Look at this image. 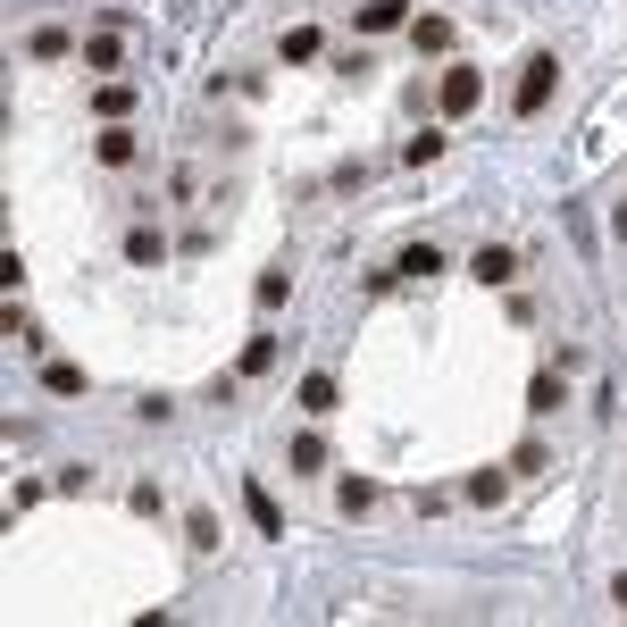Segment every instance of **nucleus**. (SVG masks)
Wrapping results in <instances>:
<instances>
[{"label":"nucleus","instance_id":"obj_12","mask_svg":"<svg viewBox=\"0 0 627 627\" xmlns=\"http://www.w3.org/2000/svg\"><path fill=\"white\" fill-rule=\"evenodd\" d=\"M268 360H276V335H251V343H243V377H260Z\"/></svg>","mask_w":627,"mask_h":627},{"label":"nucleus","instance_id":"obj_10","mask_svg":"<svg viewBox=\"0 0 627 627\" xmlns=\"http://www.w3.org/2000/svg\"><path fill=\"white\" fill-rule=\"evenodd\" d=\"M92 151H101L109 168H126V159H134V134H126V126H109V134H101V143H92Z\"/></svg>","mask_w":627,"mask_h":627},{"label":"nucleus","instance_id":"obj_7","mask_svg":"<svg viewBox=\"0 0 627 627\" xmlns=\"http://www.w3.org/2000/svg\"><path fill=\"white\" fill-rule=\"evenodd\" d=\"M402 0H368V9H360V34H385V26H402Z\"/></svg>","mask_w":627,"mask_h":627},{"label":"nucleus","instance_id":"obj_2","mask_svg":"<svg viewBox=\"0 0 627 627\" xmlns=\"http://www.w3.org/2000/svg\"><path fill=\"white\" fill-rule=\"evenodd\" d=\"M477 101H485V76H477V67H444V118H469Z\"/></svg>","mask_w":627,"mask_h":627},{"label":"nucleus","instance_id":"obj_6","mask_svg":"<svg viewBox=\"0 0 627 627\" xmlns=\"http://www.w3.org/2000/svg\"><path fill=\"white\" fill-rule=\"evenodd\" d=\"M435 268H444V251H435V243H410L402 260H393V276H435Z\"/></svg>","mask_w":627,"mask_h":627},{"label":"nucleus","instance_id":"obj_5","mask_svg":"<svg viewBox=\"0 0 627 627\" xmlns=\"http://www.w3.org/2000/svg\"><path fill=\"white\" fill-rule=\"evenodd\" d=\"M126 260H134V268H159V260H168V243H159L151 226H134V235H126Z\"/></svg>","mask_w":627,"mask_h":627},{"label":"nucleus","instance_id":"obj_3","mask_svg":"<svg viewBox=\"0 0 627 627\" xmlns=\"http://www.w3.org/2000/svg\"><path fill=\"white\" fill-rule=\"evenodd\" d=\"M243 502H251V527H260V536H285V510H276L268 485H243Z\"/></svg>","mask_w":627,"mask_h":627},{"label":"nucleus","instance_id":"obj_15","mask_svg":"<svg viewBox=\"0 0 627 627\" xmlns=\"http://www.w3.org/2000/svg\"><path fill=\"white\" fill-rule=\"evenodd\" d=\"M527 410H561V377H536V385H527Z\"/></svg>","mask_w":627,"mask_h":627},{"label":"nucleus","instance_id":"obj_13","mask_svg":"<svg viewBox=\"0 0 627 627\" xmlns=\"http://www.w3.org/2000/svg\"><path fill=\"white\" fill-rule=\"evenodd\" d=\"M42 385H51V393H84V368H67V360H51V368H42Z\"/></svg>","mask_w":627,"mask_h":627},{"label":"nucleus","instance_id":"obj_1","mask_svg":"<svg viewBox=\"0 0 627 627\" xmlns=\"http://www.w3.org/2000/svg\"><path fill=\"white\" fill-rule=\"evenodd\" d=\"M552 76H561V59H552V51H536V59H527V76H519V118H544Z\"/></svg>","mask_w":627,"mask_h":627},{"label":"nucleus","instance_id":"obj_17","mask_svg":"<svg viewBox=\"0 0 627 627\" xmlns=\"http://www.w3.org/2000/svg\"><path fill=\"white\" fill-rule=\"evenodd\" d=\"M611 602H619V611H627V569H619V586H611Z\"/></svg>","mask_w":627,"mask_h":627},{"label":"nucleus","instance_id":"obj_16","mask_svg":"<svg viewBox=\"0 0 627 627\" xmlns=\"http://www.w3.org/2000/svg\"><path fill=\"white\" fill-rule=\"evenodd\" d=\"M285 59H293V67H301V59H318V34H310V26H293V34H285Z\"/></svg>","mask_w":627,"mask_h":627},{"label":"nucleus","instance_id":"obj_11","mask_svg":"<svg viewBox=\"0 0 627 627\" xmlns=\"http://www.w3.org/2000/svg\"><path fill=\"white\" fill-rule=\"evenodd\" d=\"M285 293H293V276L268 268V276H260V310H285Z\"/></svg>","mask_w":627,"mask_h":627},{"label":"nucleus","instance_id":"obj_14","mask_svg":"<svg viewBox=\"0 0 627 627\" xmlns=\"http://www.w3.org/2000/svg\"><path fill=\"white\" fill-rule=\"evenodd\" d=\"M410 34H418V51H444V42H452V26H444V17H418Z\"/></svg>","mask_w":627,"mask_h":627},{"label":"nucleus","instance_id":"obj_4","mask_svg":"<svg viewBox=\"0 0 627 627\" xmlns=\"http://www.w3.org/2000/svg\"><path fill=\"white\" fill-rule=\"evenodd\" d=\"M510 276H519V260H510V251H494V243H485V251H477V285H510Z\"/></svg>","mask_w":627,"mask_h":627},{"label":"nucleus","instance_id":"obj_9","mask_svg":"<svg viewBox=\"0 0 627 627\" xmlns=\"http://www.w3.org/2000/svg\"><path fill=\"white\" fill-rule=\"evenodd\" d=\"M126 59V34H92L84 42V67H118Z\"/></svg>","mask_w":627,"mask_h":627},{"label":"nucleus","instance_id":"obj_8","mask_svg":"<svg viewBox=\"0 0 627 627\" xmlns=\"http://www.w3.org/2000/svg\"><path fill=\"white\" fill-rule=\"evenodd\" d=\"M301 410H318V418L335 410V377H327V368H318V377H301Z\"/></svg>","mask_w":627,"mask_h":627}]
</instances>
